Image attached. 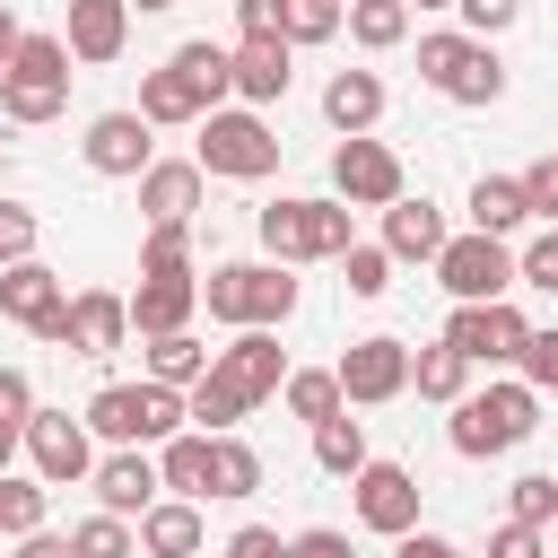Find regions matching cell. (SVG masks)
<instances>
[{
  "instance_id": "7c38bea8",
  "label": "cell",
  "mask_w": 558,
  "mask_h": 558,
  "mask_svg": "<svg viewBox=\"0 0 558 558\" xmlns=\"http://www.w3.org/2000/svg\"><path fill=\"white\" fill-rule=\"evenodd\" d=\"M0 314H9L17 331H35V340H61V331H70V288H61V270L9 262V270H0Z\"/></svg>"
},
{
  "instance_id": "83f0119b",
  "label": "cell",
  "mask_w": 558,
  "mask_h": 558,
  "mask_svg": "<svg viewBox=\"0 0 558 558\" xmlns=\"http://www.w3.org/2000/svg\"><path fill=\"white\" fill-rule=\"evenodd\" d=\"M462 209H471V227H480V235H497V244H506V235L532 218V209H523V174H480Z\"/></svg>"
},
{
  "instance_id": "f35d334b",
  "label": "cell",
  "mask_w": 558,
  "mask_h": 558,
  "mask_svg": "<svg viewBox=\"0 0 558 558\" xmlns=\"http://www.w3.org/2000/svg\"><path fill=\"white\" fill-rule=\"evenodd\" d=\"M70 549L78 558H140V532L122 514H87V523H70Z\"/></svg>"
},
{
  "instance_id": "f5cc1de1",
  "label": "cell",
  "mask_w": 558,
  "mask_h": 558,
  "mask_svg": "<svg viewBox=\"0 0 558 558\" xmlns=\"http://www.w3.org/2000/svg\"><path fill=\"white\" fill-rule=\"evenodd\" d=\"M235 26L244 35H279V0H235Z\"/></svg>"
},
{
  "instance_id": "ee69618b",
  "label": "cell",
  "mask_w": 558,
  "mask_h": 558,
  "mask_svg": "<svg viewBox=\"0 0 558 558\" xmlns=\"http://www.w3.org/2000/svg\"><path fill=\"white\" fill-rule=\"evenodd\" d=\"M44 401H35V384H26V366H0V427H17L26 436V418H35Z\"/></svg>"
},
{
  "instance_id": "f546056e",
  "label": "cell",
  "mask_w": 558,
  "mask_h": 558,
  "mask_svg": "<svg viewBox=\"0 0 558 558\" xmlns=\"http://www.w3.org/2000/svg\"><path fill=\"white\" fill-rule=\"evenodd\" d=\"M209 357H218V349H201L192 331H166V340H148V384H166V392H192V384L209 375Z\"/></svg>"
},
{
  "instance_id": "db71d44e",
  "label": "cell",
  "mask_w": 558,
  "mask_h": 558,
  "mask_svg": "<svg viewBox=\"0 0 558 558\" xmlns=\"http://www.w3.org/2000/svg\"><path fill=\"white\" fill-rule=\"evenodd\" d=\"M17 558H78V549H70V532H26Z\"/></svg>"
},
{
  "instance_id": "9a60e30c",
  "label": "cell",
  "mask_w": 558,
  "mask_h": 558,
  "mask_svg": "<svg viewBox=\"0 0 558 558\" xmlns=\"http://www.w3.org/2000/svg\"><path fill=\"white\" fill-rule=\"evenodd\" d=\"M78 157H87L96 174H113V183H140V174L157 166V140H148V122H140V105H122V113H96V122H87V140H78Z\"/></svg>"
},
{
  "instance_id": "1f68e13d",
  "label": "cell",
  "mask_w": 558,
  "mask_h": 558,
  "mask_svg": "<svg viewBox=\"0 0 558 558\" xmlns=\"http://www.w3.org/2000/svg\"><path fill=\"white\" fill-rule=\"evenodd\" d=\"M314 462H323L331 480H357V471L375 462V453H366V418H349V410L323 418V427H314Z\"/></svg>"
},
{
  "instance_id": "681fc988",
  "label": "cell",
  "mask_w": 558,
  "mask_h": 558,
  "mask_svg": "<svg viewBox=\"0 0 558 558\" xmlns=\"http://www.w3.org/2000/svg\"><path fill=\"white\" fill-rule=\"evenodd\" d=\"M488 558H541V532L532 523H497L488 532Z\"/></svg>"
},
{
  "instance_id": "484cf974",
  "label": "cell",
  "mask_w": 558,
  "mask_h": 558,
  "mask_svg": "<svg viewBox=\"0 0 558 558\" xmlns=\"http://www.w3.org/2000/svg\"><path fill=\"white\" fill-rule=\"evenodd\" d=\"M140 558H201V506L192 497H157L140 514Z\"/></svg>"
},
{
  "instance_id": "11a10c76",
  "label": "cell",
  "mask_w": 558,
  "mask_h": 558,
  "mask_svg": "<svg viewBox=\"0 0 558 558\" xmlns=\"http://www.w3.org/2000/svg\"><path fill=\"white\" fill-rule=\"evenodd\" d=\"M17 44H26V26H17V9H9V0H0V61H9V52H17Z\"/></svg>"
},
{
  "instance_id": "74e56055",
  "label": "cell",
  "mask_w": 558,
  "mask_h": 558,
  "mask_svg": "<svg viewBox=\"0 0 558 558\" xmlns=\"http://www.w3.org/2000/svg\"><path fill=\"white\" fill-rule=\"evenodd\" d=\"M506 523H532V532H549V523H558V480H549V471H523V480L506 488Z\"/></svg>"
},
{
  "instance_id": "e575fe53",
  "label": "cell",
  "mask_w": 558,
  "mask_h": 558,
  "mask_svg": "<svg viewBox=\"0 0 558 558\" xmlns=\"http://www.w3.org/2000/svg\"><path fill=\"white\" fill-rule=\"evenodd\" d=\"M401 35H410V0H357L349 9V44L357 52H392Z\"/></svg>"
},
{
  "instance_id": "c3c4849f",
  "label": "cell",
  "mask_w": 558,
  "mask_h": 558,
  "mask_svg": "<svg viewBox=\"0 0 558 558\" xmlns=\"http://www.w3.org/2000/svg\"><path fill=\"white\" fill-rule=\"evenodd\" d=\"M227 558H296V541H279L270 523H244V532L227 541Z\"/></svg>"
},
{
  "instance_id": "60d3db41",
  "label": "cell",
  "mask_w": 558,
  "mask_h": 558,
  "mask_svg": "<svg viewBox=\"0 0 558 558\" xmlns=\"http://www.w3.org/2000/svg\"><path fill=\"white\" fill-rule=\"evenodd\" d=\"M35 235H44V218L26 201H0V270L9 262H35Z\"/></svg>"
},
{
  "instance_id": "4dcf8cb0",
  "label": "cell",
  "mask_w": 558,
  "mask_h": 558,
  "mask_svg": "<svg viewBox=\"0 0 558 558\" xmlns=\"http://www.w3.org/2000/svg\"><path fill=\"white\" fill-rule=\"evenodd\" d=\"M279 401H288V418H305V427H323V418H340V410H349V401H340V375H331V366H288Z\"/></svg>"
},
{
  "instance_id": "9f6ffc18",
  "label": "cell",
  "mask_w": 558,
  "mask_h": 558,
  "mask_svg": "<svg viewBox=\"0 0 558 558\" xmlns=\"http://www.w3.org/2000/svg\"><path fill=\"white\" fill-rule=\"evenodd\" d=\"M17 445H26V436H17V427H0V480H9V462H17Z\"/></svg>"
},
{
  "instance_id": "f6af8a7d",
  "label": "cell",
  "mask_w": 558,
  "mask_h": 558,
  "mask_svg": "<svg viewBox=\"0 0 558 558\" xmlns=\"http://www.w3.org/2000/svg\"><path fill=\"white\" fill-rule=\"evenodd\" d=\"M532 392H558V331H532L523 340V366H514Z\"/></svg>"
},
{
  "instance_id": "4316f807",
  "label": "cell",
  "mask_w": 558,
  "mask_h": 558,
  "mask_svg": "<svg viewBox=\"0 0 558 558\" xmlns=\"http://www.w3.org/2000/svg\"><path fill=\"white\" fill-rule=\"evenodd\" d=\"M166 61H174V70H183V78L209 96V113L235 96V44H209V35H192V44H174Z\"/></svg>"
},
{
  "instance_id": "f1b7e54d",
  "label": "cell",
  "mask_w": 558,
  "mask_h": 558,
  "mask_svg": "<svg viewBox=\"0 0 558 558\" xmlns=\"http://www.w3.org/2000/svg\"><path fill=\"white\" fill-rule=\"evenodd\" d=\"M410 384H418V401H462L471 392V357L453 349V340H427V349H410Z\"/></svg>"
},
{
  "instance_id": "bcb514c9",
  "label": "cell",
  "mask_w": 558,
  "mask_h": 558,
  "mask_svg": "<svg viewBox=\"0 0 558 558\" xmlns=\"http://www.w3.org/2000/svg\"><path fill=\"white\" fill-rule=\"evenodd\" d=\"M523 209L558 227V157H541V166H523Z\"/></svg>"
},
{
  "instance_id": "6da1fadb",
  "label": "cell",
  "mask_w": 558,
  "mask_h": 558,
  "mask_svg": "<svg viewBox=\"0 0 558 558\" xmlns=\"http://www.w3.org/2000/svg\"><path fill=\"white\" fill-rule=\"evenodd\" d=\"M279 384H288L279 331H235L183 401H192V427H201V436H235V418H253L262 401H279Z\"/></svg>"
},
{
  "instance_id": "ab89813d",
  "label": "cell",
  "mask_w": 558,
  "mask_h": 558,
  "mask_svg": "<svg viewBox=\"0 0 558 558\" xmlns=\"http://www.w3.org/2000/svg\"><path fill=\"white\" fill-rule=\"evenodd\" d=\"M340 288H349V296H384V288H392V253H384V244H349V253H340Z\"/></svg>"
},
{
  "instance_id": "d4e9b609",
  "label": "cell",
  "mask_w": 558,
  "mask_h": 558,
  "mask_svg": "<svg viewBox=\"0 0 558 558\" xmlns=\"http://www.w3.org/2000/svg\"><path fill=\"white\" fill-rule=\"evenodd\" d=\"M140 122H148V131H183V122L201 131V122H209V96L166 61V70H148V78H140Z\"/></svg>"
},
{
  "instance_id": "603a6c76",
  "label": "cell",
  "mask_w": 558,
  "mask_h": 558,
  "mask_svg": "<svg viewBox=\"0 0 558 558\" xmlns=\"http://www.w3.org/2000/svg\"><path fill=\"white\" fill-rule=\"evenodd\" d=\"M323 122H331L340 140H366V131L384 122V78H375V70H331V78H323Z\"/></svg>"
},
{
  "instance_id": "5bb4252c",
  "label": "cell",
  "mask_w": 558,
  "mask_h": 558,
  "mask_svg": "<svg viewBox=\"0 0 558 558\" xmlns=\"http://www.w3.org/2000/svg\"><path fill=\"white\" fill-rule=\"evenodd\" d=\"M331 201L349 209H392L401 201V157L384 140H340L331 148Z\"/></svg>"
},
{
  "instance_id": "7dc6e473",
  "label": "cell",
  "mask_w": 558,
  "mask_h": 558,
  "mask_svg": "<svg viewBox=\"0 0 558 558\" xmlns=\"http://www.w3.org/2000/svg\"><path fill=\"white\" fill-rule=\"evenodd\" d=\"M514 262H523V288H549V296H558V227H549V235H532Z\"/></svg>"
},
{
  "instance_id": "7bdbcfd3",
  "label": "cell",
  "mask_w": 558,
  "mask_h": 558,
  "mask_svg": "<svg viewBox=\"0 0 558 558\" xmlns=\"http://www.w3.org/2000/svg\"><path fill=\"white\" fill-rule=\"evenodd\" d=\"M453 9H462V26H471L480 44H497V35L523 17V0H453Z\"/></svg>"
},
{
  "instance_id": "ffe728a7",
  "label": "cell",
  "mask_w": 558,
  "mask_h": 558,
  "mask_svg": "<svg viewBox=\"0 0 558 558\" xmlns=\"http://www.w3.org/2000/svg\"><path fill=\"white\" fill-rule=\"evenodd\" d=\"M288 78H296V44L288 35H244L235 44V96L244 105H279Z\"/></svg>"
},
{
  "instance_id": "ac0fdd59",
  "label": "cell",
  "mask_w": 558,
  "mask_h": 558,
  "mask_svg": "<svg viewBox=\"0 0 558 558\" xmlns=\"http://www.w3.org/2000/svg\"><path fill=\"white\" fill-rule=\"evenodd\" d=\"M192 314H201V279L192 270H140V296H131V331L140 340L192 331Z\"/></svg>"
},
{
  "instance_id": "e0dca14e",
  "label": "cell",
  "mask_w": 558,
  "mask_h": 558,
  "mask_svg": "<svg viewBox=\"0 0 558 558\" xmlns=\"http://www.w3.org/2000/svg\"><path fill=\"white\" fill-rule=\"evenodd\" d=\"M349 497H357V523H366V532H384V541L418 532V480H410L401 462H366V471L349 480Z\"/></svg>"
},
{
  "instance_id": "91938a15",
  "label": "cell",
  "mask_w": 558,
  "mask_h": 558,
  "mask_svg": "<svg viewBox=\"0 0 558 558\" xmlns=\"http://www.w3.org/2000/svg\"><path fill=\"white\" fill-rule=\"evenodd\" d=\"M331 9H357V0H331Z\"/></svg>"
},
{
  "instance_id": "9c48e42d",
  "label": "cell",
  "mask_w": 558,
  "mask_h": 558,
  "mask_svg": "<svg viewBox=\"0 0 558 558\" xmlns=\"http://www.w3.org/2000/svg\"><path fill=\"white\" fill-rule=\"evenodd\" d=\"M514 279H523V262H514L497 235H480V227H471V235H453V244L436 253V288H445L453 305H497Z\"/></svg>"
},
{
  "instance_id": "94428289",
  "label": "cell",
  "mask_w": 558,
  "mask_h": 558,
  "mask_svg": "<svg viewBox=\"0 0 558 558\" xmlns=\"http://www.w3.org/2000/svg\"><path fill=\"white\" fill-rule=\"evenodd\" d=\"M0 87H9V61H0Z\"/></svg>"
},
{
  "instance_id": "8d00e7d4",
  "label": "cell",
  "mask_w": 558,
  "mask_h": 558,
  "mask_svg": "<svg viewBox=\"0 0 558 558\" xmlns=\"http://www.w3.org/2000/svg\"><path fill=\"white\" fill-rule=\"evenodd\" d=\"M44 506H52V488H44V480H17V471L0 480V532H9V541L44 532Z\"/></svg>"
},
{
  "instance_id": "2e32d148",
  "label": "cell",
  "mask_w": 558,
  "mask_h": 558,
  "mask_svg": "<svg viewBox=\"0 0 558 558\" xmlns=\"http://www.w3.org/2000/svg\"><path fill=\"white\" fill-rule=\"evenodd\" d=\"M96 514H122V523H140L148 506H157V488H166V471H157V453L148 445H113L105 462H96Z\"/></svg>"
},
{
  "instance_id": "6f0895ef",
  "label": "cell",
  "mask_w": 558,
  "mask_h": 558,
  "mask_svg": "<svg viewBox=\"0 0 558 558\" xmlns=\"http://www.w3.org/2000/svg\"><path fill=\"white\" fill-rule=\"evenodd\" d=\"M131 9H174V0H131Z\"/></svg>"
},
{
  "instance_id": "8fae6325",
  "label": "cell",
  "mask_w": 558,
  "mask_h": 558,
  "mask_svg": "<svg viewBox=\"0 0 558 558\" xmlns=\"http://www.w3.org/2000/svg\"><path fill=\"white\" fill-rule=\"evenodd\" d=\"M26 462H35L44 488H78V480H96L87 418H70V410H35V418H26Z\"/></svg>"
},
{
  "instance_id": "7402d4cb",
  "label": "cell",
  "mask_w": 558,
  "mask_h": 558,
  "mask_svg": "<svg viewBox=\"0 0 558 558\" xmlns=\"http://www.w3.org/2000/svg\"><path fill=\"white\" fill-rule=\"evenodd\" d=\"M445 244H453V227H445V209H436L427 192H418V201L401 192V201L384 209V253H392V262H436Z\"/></svg>"
},
{
  "instance_id": "4fadbf2b",
  "label": "cell",
  "mask_w": 558,
  "mask_h": 558,
  "mask_svg": "<svg viewBox=\"0 0 558 558\" xmlns=\"http://www.w3.org/2000/svg\"><path fill=\"white\" fill-rule=\"evenodd\" d=\"M445 340H453L471 366H523V340H532V323L514 314V296H497V305H453Z\"/></svg>"
},
{
  "instance_id": "816d5d0a",
  "label": "cell",
  "mask_w": 558,
  "mask_h": 558,
  "mask_svg": "<svg viewBox=\"0 0 558 558\" xmlns=\"http://www.w3.org/2000/svg\"><path fill=\"white\" fill-rule=\"evenodd\" d=\"M392 558H462V549H453L445 532H401V541H392Z\"/></svg>"
},
{
  "instance_id": "f907efd6",
  "label": "cell",
  "mask_w": 558,
  "mask_h": 558,
  "mask_svg": "<svg viewBox=\"0 0 558 558\" xmlns=\"http://www.w3.org/2000/svg\"><path fill=\"white\" fill-rule=\"evenodd\" d=\"M296 558H357V549H349V532L314 523V532H296Z\"/></svg>"
},
{
  "instance_id": "836d02e7",
  "label": "cell",
  "mask_w": 558,
  "mask_h": 558,
  "mask_svg": "<svg viewBox=\"0 0 558 558\" xmlns=\"http://www.w3.org/2000/svg\"><path fill=\"white\" fill-rule=\"evenodd\" d=\"M262 488V453L244 436H209V497H253Z\"/></svg>"
},
{
  "instance_id": "8992f818",
  "label": "cell",
  "mask_w": 558,
  "mask_h": 558,
  "mask_svg": "<svg viewBox=\"0 0 558 558\" xmlns=\"http://www.w3.org/2000/svg\"><path fill=\"white\" fill-rule=\"evenodd\" d=\"M418 78L445 96V105H497L506 96V61H497V44H480V35H418Z\"/></svg>"
},
{
  "instance_id": "b9f144b4",
  "label": "cell",
  "mask_w": 558,
  "mask_h": 558,
  "mask_svg": "<svg viewBox=\"0 0 558 558\" xmlns=\"http://www.w3.org/2000/svg\"><path fill=\"white\" fill-rule=\"evenodd\" d=\"M140 270H192V227H148Z\"/></svg>"
},
{
  "instance_id": "277c9868",
  "label": "cell",
  "mask_w": 558,
  "mask_h": 558,
  "mask_svg": "<svg viewBox=\"0 0 558 558\" xmlns=\"http://www.w3.org/2000/svg\"><path fill=\"white\" fill-rule=\"evenodd\" d=\"M78 418H87V436H105V445H174L183 418H192V401L140 375V384H96V401H87Z\"/></svg>"
},
{
  "instance_id": "d6a6232c",
  "label": "cell",
  "mask_w": 558,
  "mask_h": 558,
  "mask_svg": "<svg viewBox=\"0 0 558 558\" xmlns=\"http://www.w3.org/2000/svg\"><path fill=\"white\" fill-rule=\"evenodd\" d=\"M157 471H166V488H174V497H192V506H201V497H209V436H201V427H183L174 445H157Z\"/></svg>"
},
{
  "instance_id": "52a82bcc",
  "label": "cell",
  "mask_w": 558,
  "mask_h": 558,
  "mask_svg": "<svg viewBox=\"0 0 558 558\" xmlns=\"http://www.w3.org/2000/svg\"><path fill=\"white\" fill-rule=\"evenodd\" d=\"M201 174H218V183H262V174H279V131L253 113V105H218L209 122H201V157H192Z\"/></svg>"
},
{
  "instance_id": "680465c9",
  "label": "cell",
  "mask_w": 558,
  "mask_h": 558,
  "mask_svg": "<svg viewBox=\"0 0 558 558\" xmlns=\"http://www.w3.org/2000/svg\"><path fill=\"white\" fill-rule=\"evenodd\" d=\"M410 9H453V0H410Z\"/></svg>"
},
{
  "instance_id": "d6986e66",
  "label": "cell",
  "mask_w": 558,
  "mask_h": 558,
  "mask_svg": "<svg viewBox=\"0 0 558 558\" xmlns=\"http://www.w3.org/2000/svg\"><path fill=\"white\" fill-rule=\"evenodd\" d=\"M131 340V296H113V288H78L70 296V331H61V349L70 357H113Z\"/></svg>"
},
{
  "instance_id": "d590c367",
  "label": "cell",
  "mask_w": 558,
  "mask_h": 558,
  "mask_svg": "<svg viewBox=\"0 0 558 558\" xmlns=\"http://www.w3.org/2000/svg\"><path fill=\"white\" fill-rule=\"evenodd\" d=\"M349 26V9H331V0H279V35L305 52V44H331Z\"/></svg>"
},
{
  "instance_id": "44dd1931",
  "label": "cell",
  "mask_w": 558,
  "mask_h": 558,
  "mask_svg": "<svg viewBox=\"0 0 558 558\" xmlns=\"http://www.w3.org/2000/svg\"><path fill=\"white\" fill-rule=\"evenodd\" d=\"M201 166L192 157H157L148 174H140V209H148V227H192V209H201Z\"/></svg>"
},
{
  "instance_id": "5b68a950",
  "label": "cell",
  "mask_w": 558,
  "mask_h": 558,
  "mask_svg": "<svg viewBox=\"0 0 558 558\" xmlns=\"http://www.w3.org/2000/svg\"><path fill=\"white\" fill-rule=\"evenodd\" d=\"M357 244V227H349V201H331V192H314V201H270L262 209V253L270 262H340Z\"/></svg>"
},
{
  "instance_id": "cb8c5ba5",
  "label": "cell",
  "mask_w": 558,
  "mask_h": 558,
  "mask_svg": "<svg viewBox=\"0 0 558 558\" xmlns=\"http://www.w3.org/2000/svg\"><path fill=\"white\" fill-rule=\"evenodd\" d=\"M61 44H70V61H87V70L113 61V52L131 44V0H70V35H61Z\"/></svg>"
},
{
  "instance_id": "30bf717a",
  "label": "cell",
  "mask_w": 558,
  "mask_h": 558,
  "mask_svg": "<svg viewBox=\"0 0 558 558\" xmlns=\"http://www.w3.org/2000/svg\"><path fill=\"white\" fill-rule=\"evenodd\" d=\"M331 375H340V401H349V410H384V401L410 392V340L366 331V340H349V357H340Z\"/></svg>"
},
{
  "instance_id": "7a4b0ae2",
  "label": "cell",
  "mask_w": 558,
  "mask_h": 558,
  "mask_svg": "<svg viewBox=\"0 0 558 558\" xmlns=\"http://www.w3.org/2000/svg\"><path fill=\"white\" fill-rule=\"evenodd\" d=\"M532 427H541V392H532L523 375H506V384H488V392H462V401H453L445 445H453L462 462H488V453H514Z\"/></svg>"
},
{
  "instance_id": "3957f363",
  "label": "cell",
  "mask_w": 558,
  "mask_h": 558,
  "mask_svg": "<svg viewBox=\"0 0 558 558\" xmlns=\"http://www.w3.org/2000/svg\"><path fill=\"white\" fill-rule=\"evenodd\" d=\"M201 305L227 331H279L296 314V279H288V262H218L201 279Z\"/></svg>"
},
{
  "instance_id": "ba28073f",
  "label": "cell",
  "mask_w": 558,
  "mask_h": 558,
  "mask_svg": "<svg viewBox=\"0 0 558 558\" xmlns=\"http://www.w3.org/2000/svg\"><path fill=\"white\" fill-rule=\"evenodd\" d=\"M61 105H70V44H61V35H26V44L9 52L0 113L35 131V122H61Z\"/></svg>"
}]
</instances>
